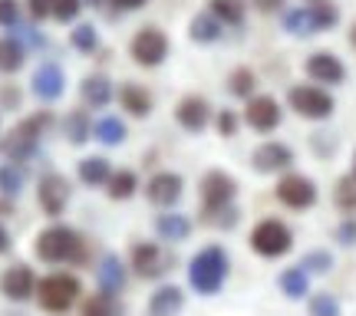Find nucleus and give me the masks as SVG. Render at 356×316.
<instances>
[{
  "label": "nucleus",
  "mask_w": 356,
  "mask_h": 316,
  "mask_svg": "<svg viewBox=\"0 0 356 316\" xmlns=\"http://www.w3.org/2000/svg\"><path fill=\"white\" fill-rule=\"evenodd\" d=\"M228 274H231V257L221 244H204L202 251L188 260V283L191 290L202 293V297L221 293Z\"/></svg>",
  "instance_id": "nucleus-1"
},
{
  "label": "nucleus",
  "mask_w": 356,
  "mask_h": 316,
  "mask_svg": "<svg viewBox=\"0 0 356 316\" xmlns=\"http://www.w3.org/2000/svg\"><path fill=\"white\" fill-rule=\"evenodd\" d=\"M33 253H37L43 264H76L86 253V240L76 228H66V224H53V228L40 231L33 240Z\"/></svg>",
  "instance_id": "nucleus-2"
},
{
  "label": "nucleus",
  "mask_w": 356,
  "mask_h": 316,
  "mask_svg": "<svg viewBox=\"0 0 356 316\" xmlns=\"http://www.w3.org/2000/svg\"><path fill=\"white\" fill-rule=\"evenodd\" d=\"M53 126V115L43 109L37 115H26L24 122L17 128H10L3 142H0V152L7 155V162L20 165V162H30L33 155L40 152V139L47 135V128Z\"/></svg>",
  "instance_id": "nucleus-3"
},
{
  "label": "nucleus",
  "mask_w": 356,
  "mask_h": 316,
  "mask_svg": "<svg viewBox=\"0 0 356 316\" xmlns=\"http://www.w3.org/2000/svg\"><path fill=\"white\" fill-rule=\"evenodd\" d=\"M83 297V280L73 274H50L37 283V303L47 313H66Z\"/></svg>",
  "instance_id": "nucleus-4"
},
{
  "label": "nucleus",
  "mask_w": 356,
  "mask_h": 316,
  "mask_svg": "<svg viewBox=\"0 0 356 316\" xmlns=\"http://www.w3.org/2000/svg\"><path fill=\"white\" fill-rule=\"evenodd\" d=\"M248 244H251V251L257 257L277 260V257H284L293 247V231L284 221H277V217H264V221H257L254 228H251Z\"/></svg>",
  "instance_id": "nucleus-5"
},
{
  "label": "nucleus",
  "mask_w": 356,
  "mask_h": 316,
  "mask_svg": "<svg viewBox=\"0 0 356 316\" xmlns=\"http://www.w3.org/2000/svg\"><path fill=\"white\" fill-rule=\"evenodd\" d=\"M198 198H202V217L218 215V211H225V208L234 204V198H238V181H234L228 172L211 168V172H204L202 175Z\"/></svg>",
  "instance_id": "nucleus-6"
},
{
  "label": "nucleus",
  "mask_w": 356,
  "mask_h": 316,
  "mask_svg": "<svg viewBox=\"0 0 356 316\" xmlns=\"http://www.w3.org/2000/svg\"><path fill=\"white\" fill-rule=\"evenodd\" d=\"M129 267H132L142 280H159L175 267V253L165 251V247L155 244V240H139V244H132Z\"/></svg>",
  "instance_id": "nucleus-7"
},
{
  "label": "nucleus",
  "mask_w": 356,
  "mask_h": 316,
  "mask_svg": "<svg viewBox=\"0 0 356 316\" xmlns=\"http://www.w3.org/2000/svg\"><path fill=\"white\" fill-rule=\"evenodd\" d=\"M287 102H291V109L297 115H304V119H314V122H323V119H330L333 109H337V102L327 89L320 86H293L287 92Z\"/></svg>",
  "instance_id": "nucleus-8"
},
{
  "label": "nucleus",
  "mask_w": 356,
  "mask_h": 316,
  "mask_svg": "<svg viewBox=\"0 0 356 316\" xmlns=\"http://www.w3.org/2000/svg\"><path fill=\"white\" fill-rule=\"evenodd\" d=\"M277 201L284 208H291V211H307V208H314L317 204V185H314V178L300 175V172H287V175L277 181Z\"/></svg>",
  "instance_id": "nucleus-9"
},
{
  "label": "nucleus",
  "mask_w": 356,
  "mask_h": 316,
  "mask_svg": "<svg viewBox=\"0 0 356 316\" xmlns=\"http://www.w3.org/2000/svg\"><path fill=\"white\" fill-rule=\"evenodd\" d=\"M70 181H66L60 172H50V175L40 178V188H37V201L43 208V215L47 217H60L66 211V204H70Z\"/></svg>",
  "instance_id": "nucleus-10"
},
{
  "label": "nucleus",
  "mask_w": 356,
  "mask_h": 316,
  "mask_svg": "<svg viewBox=\"0 0 356 316\" xmlns=\"http://www.w3.org/2000/svg\"><path fill=\"white\" fill-rule=\"evenodd\" d=\"M293 165V149L287 142H261L251 152V168L257 175H277Z\"/></svg>",
  "instance_id": "nucleus-11"
},
{
  "label": "nucleus",
  "mask_w": 356,
  "mask_h": 316,
  "mask_svg": "<svg viewBox=\"0 0 356 316\" xmlns=\"http://www.w3.org/2000/svg\"><path fill=\"white\" fill-rule=\"evenodd\" d=\"M37 274H33V267L26 264H13L7 267L3 274H0V293L13 300V303H24L30 297H37Z\"/></svg>",
  "instance_id": "nucleus-12"
},
{
  "label": "nucleus",
  "mask_w": 356,
  "mask_h": 316,
  "mask_svg": "<svg viewBox=\"0 0 356 316\" xmlns=\"http://www.w3.org/2000/svg\"><path fill=\"white\" fill-rule=\"evenodd\" d=\"M168 56V40L159 26H145L132 40V60L139 66H159Z\"/></svg>",
  "instance_id": "nucleus-13"
},
{
  "label": "nucleus",
  "mask_w": 356,
  "mask_h": 316,
  "mask_svg": "<svg viewBox=\"0 0 356 316\" xmlns=\"http://www.w3.org/2000/svg\"><path fill=\"white\" fill-rule=\"evenodd\" d=\"M280 102L274 96H251L248 109H244V122L254 132H274L280 126Z\"/></svg>",
  "instance_id": "nucleus-14"
},
{
  "label": "nucleus",
  "mask_w": 356,
  "mask_h": 316,
  "mask_svg": "<svg viewBox=\"0 0 356 316\" xmlns=\"http://www.w3.org/2000/svg\"><path fill=\"white\" fill-rule=\"evenodd\" d=\"M181 191H185L181 175H175V172H159V175L149 178L145 198H149V204H155V208H172V204H178Z\"/></svg>",
  "instance_id": "nucleus-15"
},
{
  "label": "nucleus",
  "mask_w": 356,
  "mask_h": 316,
  "mask_svg": "<svg viewBox=\"0 0 356 316\" xmlns=\"http://www.w3.org/2000/svg\"><path fill=\"white\" fill-rule=\"evenodd\" d=\"M126 264L119 253H102V260L96 264V283H99V293H109V297H119L126 290Z\"/></svg>",
  "instance_id": "nucleus-16"
},
{
  "label": "nucleus",
  "mask_w": 356,
  "mask_h": 316,
  "mask_svg": "<svg viewBox=\"0 0 356 316\" xmlns=\"http://www.w3.org/2000/svg\"><path fill=\"white\" fill-rule=\"evenodd\" d=\"M304 69H307V76L314 79V83H323V86H340V83L346 79V66L327 50L314 53V56L304 63Z\"/></svg>",
  "instance_id": "nucleus-17"
},
{
  "label": "nucleus",
  "mask_w": 356,
  "mask_h": 316,
  "mask_svg": "<svg viewBox=\"0 0 356 316\" xmlns=\"http://www.w3.org/2000/svg\"><path fill=\"white\" fill-rule=\"evenodd\" d=\"M66 89V76L56 63H40L33 73V96L43 102H56Z\"/></svg>",
  "instance_id": "nucleus-18"
},
{
  "label": "nucleus",
  "mask_w": 356,
  "mask_h": 316,
  "mask_svg": "<svg viewBox=\"0 0 356 316\" xmlns=\"http://www.w3.org/2000/svg\"><path fill=\"white\" fill-rule=\"evenodd\" d=\"M175 119L185 132H204L208 119H211V106H208V99H202V96H185V99L175 106Z\"/></svg>",
  "instance_id": "nucleus-19"
},
{
  "label": "nucleus",
  "mask_w": 356,
  "mask_h": 316,
  "mask_svg": "<svg viewBox=\"0 0 356 316\" xmlns=\"http://www.w3.org/2000/svg\"><path fill=\"white\" fill-rule=\"evenodd\" d=\"M181 306H185V290L175 287V283H162V287L149 297L145 313L149 316H178L181 313Z\"/></svg>",
  "instance_id": "nucleus-20"
},
{
  "label": "nucleus",
  "mask_w": 356,
  "mask_h": 316,
  "mask_svg": "<svg viewBox=\"0 0 356 316\" xmlns=\"http://www.w3.org/2000/svg\"><path fill=\"white\" fill-rule=\"evenodd\" d=\"M155 234L168 244H181L191 238V221L188 215H178V211H165V215L155 217Z\"/></svg>",
  "instance_id": "nucleus-21"
},
{
  "label": "nucleus",
  "mask_w": 356,
  "mask_h": 316,
  "mask_svg": "<svg viewBox=\"0 0 356 316\" xmlns=\"http://www.w3.org/2000/svg\"><path fill=\"white\" fill-rule=\"evenodd\" d=\"M76 175L89 188H106L109 178H113V165H109V158H102V155H86V158L79 162Z\"/></svg>",
  "instance_id": "nucleus-22"
},
{
  "label": "nucleus",
  "mask_w": 356,
  "mask_h": 316,
  "mask_svg": "<svg viewBox=\"0 0 356 316\" xmlns=\"http://www.w3.org/2000/svg\"><path fill=\"white\" fill-rule=\"evenodd\" d=\"M277 287H280V293H284L287 300H304L307 293H310V274H307L300 264L287 267V270L277 277Z\"/></svg>",
  "instance_id": "nucleus-23"
},
{
  "label": "nucleus",
  "mask_w": 356,
  "mask_h": 316,
  "mask_svg": "<svg viewBox=\"0 0 356 316\" xmlns=\"http://www.w3.org/2000/svg\"><path fill=\"white\" fill-rule=\"evenodd\" d=\"M119 102H122V109H126L129 115H136V119H145V115L152 113V96L142 86H136V83H126V86L119 89Z\"/></svg>",
  "instance_id": "nucleus-24"
},
{
  "label": "nucleus",
  "mask_w": 356,
  "mask_h": 316,
  "mask_svg": "<svg viewBox=\"0 0 356 316\" xmlns=\"http://www.w3.org/2000/svg\"><path fill=\"white\" fill-rule=\"evenodd\" d=\"M83 102H86L89 109H106L109 102H113V83L106 76H86L83 79Z\"/></svg>",
  "instance_id": "nucleus-25"
},
{
  "label": "nucleus",
  "mask_w": 356,
  "mask_h": 316,
  "mask_svg": "<svg viewBox=\"0 0 356 316\" xmlns=\"http://www.w3.org/2000/svg\"><path fill=\"white\" fill-rule=\"evenodd\" d=\"M136 188H139V178H136V172H129V168L113 172L109 185H106V191H109L113 201H129V198L136 194Z\"/></svg>",
  "instance_id": "nucleus-26"
},
{
  "label": "nucleus",
  "mask_w": 356,
  "mask_h": 316,
  "mask_svg": "<svg viewBox=\"0 0 356 316\" xmlns=\"http://www.w3.org/2000/svg\"><path fill=\"white\" fill-rule=\"evenodd\" d=\"M284 26L291 30L293 37H310V33H320L317 20H314V10L310 7H297V10L284 13Z\"/></svg>",
  "instance_id": "nucleus-27"
},
{
  "label": "nucleus",
  "mask_w": 356,
  "mask_h": 316,
  "mask_svg": "<svg viewBox=\"0 0 356 316\" xmlns=\"http://www.w3.org/2000/svg\"><path fill=\"white\" fill-rule=\"evenodd\" d=\"M92 139H99L102 145H122V139H126V126H122V119H115V115H102L99 122L92 126Z\"/></svg>",
  "instance_id": "nucleus-28"
},
{
  "label": "nucleus",
  "mask_w": 356,
  "mask_h": 316,
  "mask_svg": "<svg viewBox=\"0 0 356 316\" xmlns=\"http://www.w3.org/2000/svg\"><path fill=\"white\" fill-rule=\"evenodd\" d=\"M24 181H26V175L20 165H13V162L0 165V194H3L7 201H13V198L24 191Z\"/></svg>",
  "instance_id": "nucleus-29"
},
{
  "label": "nucleus",
  "mask_w": 356,
  "mask_h": 316,
  "mask_svg": "<svg viewBox=\"0 0 356 316\" xmlns=\"http://www.w3.org/2000/svg\"><path fill=\"white\" fill-rule=\"evenodd\" d=\"M221 37V20H218L215 13H198L195 20H191V40H198V43H215Z\"/></svg>",
  "instance_id": "nucleus-30"
},
{
  "label": "nucleus",
  "mask_w": 356,
  "mask_h": 316,
  "mask_svg": "<svg viewBox=\"0 0 356 316\" xmlns=\"http://www.w3.org/2000/svg\"><path fill=\"white\" fill-rule=\"evenodd\" d=\"M83 316H122V303H119V297L96 293L83 303Z\"/></svg>",
  "instance_id": "nucleus-31"
},
{
  "label": "nucleus",
  "mask_w": 356,
  "mask_h": 316,
  "mask_svg": "<svg viewBox=\"0 0 356 316\" xmlns=\"http://www.w3.org/2000/svg\"><path fill=\"white\" fill-rule=\"evenodd\" d=\"M333 204L340 208V211H356V175L350 172V175L337 178V188H333Z\"/></svg>",
  "instance_id": "nucleus-32"
},
{
  "label": "nucleus",
  "mask_w": 356,
  "mask_h": 316,
  "mask_svg": "<svg viewBox=\"0 0 356 316\" xmlns=\"http://www.w3.org/2000/svg\"><path fill=\"white\" fill-rule=\"evenodd\" d=\"M66 139L73 145H83V142L92 139V122H89V115L83 109L70 113V119H66Z\"/></svg>",
  "instance_id": "nucleus-33"
},
{
  "label": "nucleus",
  "mask_w": 356,
  "mask_h": 316,
  "mask_svg": "<svg viewBox=\"0 0 356 316\" xmlns=\"http://www.w3.org/2000/svg\"><path fill=\"white\" fill-rule=\"evenodd\" d=\"M24 66V47L17 40H0V73H17Z\"/></svg>",
  "instance_id": "nucleus-34"
},
{
  "label": "nucleus",
  "mask_w": 356,
  "mask_h": 316,
  "mask_svg": "<svg viewBox=\"0 0 356 316\" xmlns=\"http://www.w3.org/2000/svg\"><path fill=\"white\" fill-rule=\"evenodd\" d=\"M307 316H340V300L333 293H314L307 300Z\"/></svg>",
  "instance_id": "nucleus-35"
},
{
  "label": "nucleus",
  "mask_w": 356,
  "mask_h": 316,
  "mask_svg": "<svg viewBox=\"0 0 356 316\" xmlns=\"http://www.w3.org/2000/svg\"><path fill=\"white\" fill-rule=\"evenodd\" d=\"M211 13H215L221 24H244V7L238 0H211Z\"/></svg>",
  "instance_id": "nucleus-36"
},
{
  "label": "nucleus",
  "mask_w": 356,
  "mask_h": 316,
  "mask_svg": "<svg viewBox=\"0 0 356 316\" xmlns=\"http://www.w3.org/2000/svg\"><path fill=\"white\" fill-rule=\"evenodd\" d=\"M254 73L251 69H234L228 76V89H231V96H244V99H251L254 96Z\"/></svg>",
  "instance_id": "nucleus-37"
},
{
  "label": "nucleus",
  "mask_w": 356,
  "mask_h": 316,
  "mask_svg": "<svg viewBox=\"0 0 356 316\" xmlns=\"http://www.w3.org/2000/svg\"><path fill=\"white\" fill-rule=\"evenodd\" d=\"M300 267H304L307 274H330L333 267V253L323 251V247H317V251H307L304 260H300Z\"/></svg>",
  "instance_id": "nucleus-38"
},
{
  "label": "nucleus",
  "mask_w": 356,
  "mask_h": 316,
  "mask_svg": "<svg viewBox=\"0 0 356 316\" xmlns=\"http://www.w3.org/2000/svg\"><path fill=\"white\" fill-rule=\"evenodd\" d=\"M310 10H314V20H317L320 30H330V26L340 20L337 7H333V3H327V0H317V3H310Z\"/></svg>",
  "instance_id": "nucleus-39"
},
{
  "label": "nucleus",
  "mask_w": 356,
  "mask_h": 316,
  "mask_svg": "<svg viewBox=\"0 0 356 316\" xmlns=\"http://www.w3.org/2000/svg\"><path fill=\"white\" fill-rule=\"evenodd\" d=\"M73 47L83 53L89 50H96V26L92 24H79L76 30H73Z\"/></svg>",
  "instance_id": "nucleus-40"
},
{
  "label": "nucleus",
  "mask_w": 356,
  "mask_h": 316,
  "mask_svg": "<svg viewBox=\"0 0 356 316\" xmlns=\"http://www.w3.org/2000/svg\"><path fill=\"white\" fill-rule=\"evenodd\" d=\"M333 238L337 244H343V247H356V217H343L337 231H333Z\"/></svg>",
  "instance_id": "nucleus-41"
},
{
  "label": "nucleus",
  "mask_w": 356,
  "mask_h": 316,
  "mask_svg": "<svg viewBox=\"0 0 356 316\" xmlns=\"http://www.w3.org/2000/svg\"><path fill=\"white\" fill-rule=\"evenodd\" d=\"M238 208L231 204V208H225V211H218V215H208V217H202V221H208V224H215V228H221V231H228V228H234L238 224Z\"/></svg>",
  "instance_id": "nucleus-42"
},
{
  "label": "nucleus",
  "mask_w": 356,
  "mask_h": 316,
  "mask_svg": "<svg viewBox=\"0 0 356 316\" xmlns=\"http://www.w3.org/2000/svg\"><path fill=\"white\" fill-rule=\"evenodd\" d=\"M13 40H17L20 47H43V37H40L33 26H24V24L13 26Z\"/></svg>",
  "instance_id": "nucleus-43"
},
{
  "label": "nucleus",
  "mask_w": 356,
  "mask_h": 316,
  "mask_svg": "<svg viewBox=\"0 0 356 316\" xmlns=\"http://www.w3.org/2000/svg\"><path fill=\"white\" fill-rule=\"evenodd\" d=\"M215 126H218V135H225V139H231L234 132H238V115L231 113V109H221L215 119Z\"/></svg>",
  "instance_id": "nucleus-44"
},
{
  "label": "nucleus",
  "mask_w": 356,
  "mask_h": 316,
  "mask_svg": "<svg viewBox=\"0 0 356 316\" xmlns=\"http://www.w3.org/2000/svg\"><path fill=\"white\" fill-rule=\"evenodd\" d=\"M76 13H79V0H53V17H56V20L70 24Z\"/></svg>",
  "instance_id": "nucleus-45"
},
{
  "label": "nucleus",
  "mask_w": 356,
  "mask_h": 316,
  "mask_svg": "<svg viewBox=\"0 0 356 316\" xmlns=\"http://www.w3.org/2000/svg\"><path fill=\"white\" fill-rule=\"evenodd\" d=\"M17 13H20L17 0H0V26H17Z\"/></svg>",
  "instance_id": "nucleus-46"
},
{
  "label": "nucleus",
  "mask_w": 356,
  "mask_h": 316,
  "mask_svg": "<svg viewBox=\"0 0 356 316\" xmlns=\"http://www.w3.org/2000/svg\"><path fill=\"white\" fill-rule=\"evenodd\" d=\"M30 13H33L37 20H43L47 13H53V0H30Z\"/></svg>",
  "instance_id": "nucleus-47"
},
{
  "label": "nucleus",
  "mask_w": 356,
  "mask_h": 316,
  "mask_svg": "<svg viewBox=\"0 0 356 316\" xmlns=\"http://www.w3.org/2000/svg\"><path fill=\"white\" fill-rule=\"evenodd\" d=\"M10 247H13L10 231H7V228H3V224H0V257H3V253H10Z\"/></svg>",
  "instance_id": "nucleus-48"
},
{
  "label": "nucleus",
  "mask_w": 356,
  "mask_h": 316,
  "mask_svg": "<svg viewBox=\"0 0 356 316\" xmlns=\"http://www.w3.org/2000/svg\"><path fill=\"white\" fill-rule=\"evenodd\" d=\"M280 3H284V0H257V7H261V10H277Z\"/></svg>",
  "instance_id": "nucleus-49"
},
{
  "label": "nucleus",
  "mask_w": 356,
  "mask_h": 316,
  "mask_svg": "<svg viewBox=\"0 0 356 316\" xmlns=\"http://www.w3.org/2000/svg\"><path fill=\"white\" fill-rule=\"evenodd\" d=\"M113 3H119V7H126V10H136V7H142L145 0H113Z\"/></svg>",
  "instance_id": "nucleus-50"
},
{
  "label": "nucleus",
  "mask_w": 356,
  "mask_h": 316,
  "mask_svg": "<svg viewBox=\"0 0 356 316\" xmlns=\"http://www.w3.org/2000/svg\"><path fill=\"white\" fill-rule=\"evenodd\" d=\"M0 211H3V215H10V211H13V204H10V201H0Z\"/></svg>",
  "instance_id": "nucleus-51"
},
{
  "label": "nucleus",
  "mask_w": 356,
  "mask_h": 316,
  "mask_svg": "<svg viewBox=\"0 0 356 316\" xmlns=\"http://www.w3.org/2000/svg\"><path fill=\"white\" fill-rule=\"evenodd\" d=\"M353 175H356V152H353Z\"/></svg>",
  "instance_id": "nucleus-52"
},
{
  "label": "nucleus",
  "mask_w": 356,
  "mask_h": 316,
  "mask_svg": "<svg viewBox=\"0 0 356 316\" xmlns=\"http://www.w3.org/2000/svg\"><path fill=\"white\" fill-rule=\"evenodd\" d=\"M353 30H356V26H353ZM353 40H356V33H353Z\"/></svg>",
  "instance_id": "nucleus-53"
},
{
  "label": "nucleus",
  "mask_w": 356,
  "mask_h": 316,
  "mask_svg": "<svg viewBox=\"0 0 356 316\" xmlns=\"http://www.w3.org/2000/svg\"><path fill=\"white\" fill-rule=\"evenodd\" d=\"M314 3H317V0H314Z\"/></svg>",
  "instance_id": "nucleus-54"
}]
</instances>
